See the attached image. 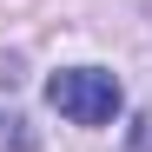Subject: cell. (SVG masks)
<instances>
[{"instance_id":"2","label":"cell","mask_w":152,"mask_h":152,"mask_svg":"<svg viewBox=\"0 0 152 152\" xmlns=\"http://www.w3.org/2000/svg\"><path fill=\"white\" fill-rule=\"evenodd\" d=\"M0 145H13V152H33V132H27V119H20V113H0Z\"/></svg>"},{"instance_id":"3","label":"cell","mask_w":152,"mask_h":152,"mask_svg":"<svg viewBox=\"0 0 152 152\" xmlns=\"http://www.w3.org/2000/svg\"><path fill=\"white\" fill-rule=\"evenodd\" d=\"M132 152H152V113H145V119L132 126Z\"/></svg>"},{"instance_id":"1","label":"cell","mask_w":152,"mask_h":152,"mask_svg":"<svg viewBox=\"0 0 152 152\" xmlns=\"http://www.w3.org/2000/svg\"><path fill=\"white\" fill-rule=\"evenodd\" d=\"M46 99H53V113H66L73 126H106V119H119V106H126L119 80L99 73V66H66V73H53V80H46Z\"/></svg>"}]
</instances>
